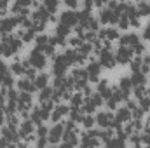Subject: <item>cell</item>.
I'll return each instance as SVG.
<instances>
[{"label": "cell", "mask_w": 150, "mask_h": 148, "mask_svg": "<svg viewBox=\"0 0 150 148\" xmlns=\"http://www.w3.org/2000/svg\"><path fill=\"white\" fill-rule=\"evenodd\" d=\"M30 65L35 68V70H42V68H45V65H47V58H45V54L40 51V49H33L32 52H30Z\"/></svg>", "instance_id": "obj_1"}, {"label": "cell", "mask_w": 150, "mask_h": 148, "mask_svg": "<svg viewBox=\"0 0 150 148\" xmlns=\"http://www.w3.org/2000/svg\"><path fill=\"white\" fill-rule=\"evenodd\" d=\"M63 132H65V125L59 124V122H54V125H52V127L49 129V132H47V141H49L51 145L59 143L61 138H63Z\"/></svg>", "instance_id": "obj_2"}, {"label": "cell", "mask_w": 150, "mask_h": 148, "mask_svg": "<svg viewBox=\"0 0 150 148\" xmlns=\"http://www.w3.org/2000/svg\"><path fill=\"white\" fill-rule=\"evenodd\" d=\"M133 54H134V52H133V47L120 45V47L117 49V52H115V61L120 63V65H127V63H131Z\"/></svg>", "instance_id": "obj_3"}, {"label": "cell", "mask_w": 150, "mask_h": 148, "mask_svg": "<svg viewBox=\"0 0 150 148\" xmlns=\"http://www.w3.org/2000/svg\"><path fill=\"white\" fill-rule=\"evenodd\" d=\"M68 66H70V63H68V59L65 58V54L54 56V65H52V72H54V75H65L67 70H68Z\"/></svg>", "instance_id": "obj_4"}, {"label": "cell", "mask_w": 150, "mask_h": 148, "mask_svg": "<svg viewBox=\"0 0 150 148\" xmlns=\"http://www.w3.org/2000/svg\"><path fill=\"white\" fill-rule=\"evenodd\" d=\"M33 105V98H32V92H25V91H19V98H18V111H26L32 108Z\"/></svg>", "instance_id": "obj_5"}, {"label": "cell", "mask_w": 150, "mask_h": 148, "mask_svg": "<svg viewBox=\"0 0 150 148\" xmlns=\"http://www.w3.org/2000/svg\"><path fill=\"white\" fill-rule=\"evenodd\" d=\"M115 54H113L110 49H101L100 51V65L105 66V68H113L115 66Z\"/></svg>", "instance_id": "obj_6"}, {"label": "cell", "mask_w": 150, "mask_h": 148, "mask_svg": "<svg viewBox=\"0 0 150 148\" xmlns=\"http://www.w3.org/2000/svg\"><path fill=\"white\" fill-rule=\"evenodd\" d=\"M33 131H35V124L32 120H23L19 124V138H25L26 141H32L33 136H30V134H33Z\"/></svg>", "instance_id": "obj_7"}, {"label": "cell", "mask_w": 150, "mask_h": 148, "mask_svg": "<svg viewBox=\"0 0 150 148\" xmlns=\"http://www.w3.org/2000/svg\"><path fill=\"white\" fill-rule=\"evenodd\" d=\"M18 25H19V16L4 18V19H0V32H2V33H11Z\"/></svg>", "instance_id": "obj_8"}, {"label": "cell", "mask_w": 150, "mask_h": 148, "mask_svg": "<svg viewBox=\"0 0 150 148\" xmlns=\"http://www.w3.org/2000/svg\"><path fill=\"white\" fill-rule=\"evenodd\" d=\"M119 18L120 16H117L112 9H108V7L107 9H101V12H100V21L103 25H117Z\"/></svg>", "instance_id": "obj_9"}, {"label": "cell", "mask_w": 150, "mask_h": 148, "mask_svg": "<svg viewBox=\"0 0 150 148\" xmlns=\"http://www.w3.org/2000/svg\"><path fill=\"white\" fill-rule=\"evenodd\" d=\"M59 23L68 25V26H75V25H79V12H75V11H72V9L61 12V16H59Z\"/></svg>", "instance_id": "obj_10"}, {"label": "cell", "mask_w": 150, "mask_h": 148, "mask_svg": "<svg viewBox=\"0 0 150 148\" xmlns=\"http://www.w3.org/2000/svg\"><path fill=\"white\" fill-rule=\"evenodd\" d=\"M101 65L100 63H96V61H91L87 66H86V72L89 75V80L91 82H98L100 80V72H101Z\"/></svg>", "instance_id": "obj_11"}, {"label": "cell", "mask_w": 150, "mask_h": 148, "mask_svg": "<svg viewBox=\"0 0 150 148\" xmlns=\"http://www.w3.org/2000/svg\"><path fill=\"white\" fill-rule=\"evenodd\" d=\"M51 18H52V14H51L45 7H37V9L32 12V21H42V23H47Z\"/></svg>", "instance_id": "obj_12"}, {"label": "cell", "mask_w": 150, "mask_h": 148, "mask_svg": "<svg viewBox=\"0 0 150 148\" xmlns=\"http://www.w3.org/2000/svg\"><path fill=\"white\" fill-rule=\"evenodd\" d=\"M98 38L101 40H117L119 38V30L117 28H103V30H98Z\"/></svg>", "instance_id": "obj_13"}, {"label": "cell", "mask_w": 150, "mask_h": 148, "mask_svg": "<svg viewBox=\"0 0 150 148\" xmlns=\"http://www.w3.org/2000/svg\"><path fill=\"white\" fill-rule=\"evenodd\" d=\"M112 120H113V115L110 111H100L96 115V124L101 125V127H105V129L112 125Z\"/></svg>", "instance_id": "obj_14"}, {"label": "cell", "mask_w": 150, "mask_h": 148, "mask_svg": "<svg viewBox=\"0 0 150 148\" xmlns=\"http://www.w3.org/2000/svg\"><path fill=\"white\" fill-rule=\"evenodd\" d=\"M68 113H70V108H68V106L58 105V106H54V110L51 111V120H52V122H59L61 117H65V115H68Z\"/></svg>", "instance_id": "obj_15"}, {"label": "cell", "mask_w": 150, "mask_h": 148, "mask_svg": "<svg viewBox=\"0 0 150 148\" xmlns=\"http://www.w3.org/2000/svg\"><path fill=\"white\" fill-rule=\"evenodd\" d=\"M65 58L68 59L70 65H79V63H84V61H86V59L79 54L77 49H67V51H65Z\"/></svg>", "instance_id": "obj_16"}, {"label": "cell", "mask_w": 150, "mask_h": 148, "mask_svg": "<svg viewBox=\"0 0 150 148\" xmlns=\"http://www.w3.org/2000/svg\"><path fill=\"white\" fill-rule=\"evenodd\" d=\"M18 89H19V91H25V92H33L37 87H35L33 80L26 77V78H19V80H18Z\"/></svg>", "instance_id": "obj_17"}, {"label": "cell", "mask_w": 150, "mask_h": 148, "mask_svg": "<svg viewBox=\"0 0 150 148\" xmlns=\"http://www.w3.org/2000/svg\"><path fill=\"white\" fill-rule=\"evenodd\" d=\"M119 42H120V45H127V47H133L134 44H138V42H140V37H138L136 33H126V35L119 37Z\"/></svg>", "instance_id": "obj_18"}, {"label": "cell", "mask_w": 150, "mask_h": 148, "mask_svg": "<svg viewBox=\"0 0 150 148\" xmlns=\"http://www.w3.org/2000/svg\"><path fill=\"white\" fill-rule=\"evenodd\" d=\"M77 134H79V131H65V132H63V143H65L67 147H75V145L79 143Z\"/></svg>", "instance_id": "obj_19"}, {"label": "cell", "mask_w": 150, "mask_h": 148, "mask_svg": "<svg viewBox=\"0 0 150 148\" xmlns=\"http://www.w3.org/2000/svg\"><path fill=\"white\" fill-rule=\"evenodd\" d=\"M112 87L108 85V82L107 80H98V92L103 96V99H108L110 96H112Z\"/></svg>", "instance_id": "obj_20"}, {"label": "cell", "mask_w": 150, "mask_h": 148, "mask_svg": "<svg viewBox=\"0 0 150 148\" xmlns=\"http://www.w3.org/2000/svg\"><path fill=\"white\" fill-rule=\"evenodd\" d=\"M28 66H32L30 65V61H23V63H19V61H16V63H12L11 65V72L14 75H25L26 72V68Z\"/></svg>", "instance_id": "obj_21"}, {"label": "cell", "mask_w": 150, "mask_h": 148, "mask_svg": "<svg viewBox=\"0 0 150 148\" xmlns=\"http://www.w3.org/2000/svg\"><path fill=\"white\" fill-rule=\"evenodd\" d=\"M117 120L120 122H129L131 120V110L127 106H122V108H117V115H115Z\"/></svg>", "instance_id": "obj_22"}, {"label": "cell", "mask_w": 150, "mask_h": 148, "mask_svg": "<svg viewBox=\"0 0 150 148\" xmlns=\"http://www.w3.org/2000/svg\"><path fill=\"white\" fill-rule=\"evenodd\" d=\"M82 147H98L100 145V140L96 136H89V134H84L82 136V141H80Z\"/></svg>", "instance_id": "obj_23"}, {"label": "cell", "mask_w": 150, "mask_h": 148, "mask_svg": "<svg viewBox=\"0 0 150 148\" xmlns=\"http://www.w3.org/2000/svg\"><path fill=\"white\" fill-rule=\"evenodd\" d=\"M47 82H49V75L47 73H40V75H37V77L33 78V84H35L37 89H44V87H47Z\"/></svg>", "instance_id": "obj_24"}, {"label": "cell", "mask_w": 150, "mask_h": 148, "mask_svg": "<svg viewBox=\"0 0 150 148\" xmlns=\"http://www.w3.org/2000/svg\"><path fill=\"white\" fill-rule=\"evenodd\" d=\"M33 2H35V0H16V4L12 5V12H14V14H18L21 9L33 5Z\"/></svg>", "instance_id": "obj_25"}, {"label": "cell", "mask_w": 150, "mask_h": 148, "mask_svg": "<svg viewBox=\"0 0 150 148\" xmlns=\"http://www.w3.org/2000/svg\"><path fill=\"white\" fill-rule=\"evenodd\" d=\"M52 94H54V87H44V89H40V94H38L40 103L47 101V99H52Z\"/></svg>", "instance_id": "obj_26"}, {"label": "cell", "mask_w": 150, "mask_h": 148, "mask_svg": "<svg viewBox=\"0 0 150 148\" xmlns=\"http://www.w3.org/2000/svg\"><path fill=\"white\" fill-rule=\"evenodd\" d=\"M131 82H133V87L134 85H145V73L143 72H133Z\"/></svg>", "instance_id": "obj_27"}, {"label": "cell", "mask_w": 150, "mask_h": 148, "mask_svg": "<svg viewBox=\"0 0 150 148\" xmlns=\"http://www.w3.org/2000/svg\"><path fill=\"white\" fill-rule=\"evenodd\" d=\"M119 89H122V91H126V92H131V89H133L131 77H122V78L119 80Z\"/></svg>", "instance_id": "obj_28"}, {"label": "cell", "mask_w": 150, "mask_h": 148, "mask_svg": "<svg viewBox=\"0 0 150 148\" xmlns=\"http://www.w3.org/2000/svg\"><path fill=\"white\" fill-rule=\"evenodd\" d=\"M136 11H138L140 18H143V16H150V4H149V2H143V0H140V4H138Z\"/></svg>", "instance_id": "obj_29"}, {"label": "cell", "mask_w": 150, "mask_h": 148, "mask_svg": "<svg viewBox=\"0 0 150 148\" xmlns=\"http://www.w3.org/2000/svg\"><path fill=\"white\" fill-rule=\"evenodd\" d=\"M82 103H84V94H80V92L72 94V98H70V105H72V108H80Z\"/></svg>", "instance_id": "obj_30"}, {"label": "cell", "mask_w": 150, "mask_h": 148, "mask_svg": "<svg viewBox=\"0 0 150 148\" xmlns=\"http://www.w3.org/2000/svg\"><path fill=\"white\" fill-rule=\"evenodd\" d=\"M70 32H72V26H68V25L59 23V25L56 26V35H59V37H68Z\"/></svg>", "instance_id": "obj_31"}, {"label": "cell", "mask_w": 150, "mask_h": 148, "mask_svg": "<svg viewBox=\"0 0 150 148\" xmlns=\"http://www.w3.org/2000/svg\"><path fill=\"white\" fill-rule=\"evenodd\" d=\"M30 120H32L35 125H38V124H42V122H44V118H42V115H40V106H35V108L32 110Z\"/></svg>", "instance_id": "obj_32"}, {"label": "cell", "mask_w": 150, "mask_h": 148, "mask_svg": "<svg viewBox=\"0 0 150 148\" xmlns=\"http://www.w3.org/2000/svg\"><path fill=\"white\" fill-rule=\"evenodd\" d=\"M72 77H74V80H89V75L84 68H75Z\"/></svg>", "instance_id": "obj_33"}, {"label": "cell", "mask_w": 150, "mask_h": 148, "mask_svg": "<svg viewBox=\"0 0 150 148\" xmlns=\"http://www.w3.org/2000/svg\"><path fill=\"white\" fill-rule=\"evenodd\" d=\"M98 138H100V140H101V141L107 145V143H108V141L113 138V131L110 129V127H107V131H101V132H98Z\"/></svg>", "instance_id": "obj_34"}, {"label": "cell", "mask_w": 150, "mask_h": 148, "mask_svg": "<svg viewBox=\"0 0 150 148\" xmlns=\"http://www.w3.org/2000/svg\"><path fill=\"white\" fill-rule=\"evenodd\" d=\"M58 5H59V0H44V7L52 14L58 11Z\"/></svg>", "instance_id": "obj_35"}, {"label": "cell", "mask_w": 150, "mask_h": 148, "mask_svg": "<svg viewBox=\"0 0 150 148\" xmlns=\"http://www.w3.org/2000/svg\"><path fill=\"white\" fill-rule=\"evenodd\" d=\"M80 108H82L84 113H93V111L96 110V105L87 98V99H84V103H82V106H80Z\"/></svg>", "instance_id": "obj_36"}, {"label": "cell", "mask_w": 150, "mask_h": 148, "mask_svg": "<svg viewBox=\"0 0 150 148\" xmlns=\"http://www.w3.org/2000/svg\"><path fill=\"white\" fill-rule=\"evenodd\" d=\"M131 25H129V18L126 16V14H122L120 18H119V21H117V28H120V30H127Z\"/></svg>", "instance_id": "obj_37"}, {"label": "cell", "mask_w": 150, "mask_h": 148, "mask_svg": "<svg viewBox=\"0 0 150 148\" xmlns=\"http://www.w3.org/2000/svg\"><path fill=\"white\" fill-rule=\"evenodd\" d=\"M82 124H84V127H87V129H91L94 124H96V118L91 115V113H86L84 115V118H82Z\"/></svg>", "instance_id": "obj_38"}, {"label": "cell", "mask_w": 150, "mask_h": 148, "mask_svg": "<svg viewBox=\"0 0 150 148\" xmlns=\"http://www.w3.org/2000/svg\"><path fill=\"white\" fill-rule=\"evenodd\" d=\"M87 98H89V99H91V101L96 105V108L103 105V96H101L100 92H93V94H91V96H87Z\"/></svg>", "instance_id": "obj_39"}, {"label": "cell", "mask_w": 150, "mask_h": 148, "mask_svg": "<svg viewBox=\"0 0 150 148\" xmlns=\"http://www.w3.org/2000/svg\"><path fill=\"white\" fill-rule=\"evenodd\" d=\"M40 51H42L45 56H52V54H54V51H56V45L49 42V44H45L44 47H40Z\"/></svg>", "instance_id": "obj_40"}, {"label": "cell", "mask_w": 150, "mask_h": 148, "mask_svg": "<svg viewBox=\"0 0 150 148\" xmlns=\"http://www.w3.org/2000/svg\"><path fill=\"white\" fill-rule=\"evenodd\" d=\"M35 44H37V47L40 49V47H44L45 44H49V37H47V35H44V33H40V35L35 37Z\"/></svg>", "instance_id": "obj_41"}, {"label": "cell", "mask_w": 150, "mask_h": 148, "mask_svg": "<svg viewBox=\"0 0 150 148\" xmlns=\"http://www.w3.org/2000/svg\"><path fill=\"white\" fill-rule=\"evenodd\" d=\"M133 89H134V98H136V99H140V98H143V96L147 94L145 85H134Z\"/></svg>", "instance_id": "obj_42"}, {"label": "cell", "mask_w": 150, "mask_h": 148, "mask_svg": "<svg viewBox=\"0 0 150 148\" xmlns=\"http://www.w3.org/2000/svg\"><path fill=\"white\" fill-rule=\"evenodd\" d=\"M138 106H140L143 111H149L150 110V98H147V96L140 98V105H138Z\"/></svg>", "instance_id": "obj_43"}, {"label": "cell", "mask_w": 150, "mask_h": 148, "mask_svg": "<svg viewBox=\"0 0 150 148\" xmlns=\"http://www.w3.org/2000/svg\"><path fill=\"white\" fill-rule=\"evenodd\" d=\"M68 42H70V45H72V47H75V49H77V47H80V45L84 44V40H82V37H80V35H77V37H70V40H68Z\"/></svg>", "instance_id": "obj_44"}, {"label": "cell", "mask_w": 150, "mask_h": 148, "mask_svg": "<svg viewBox=\"0 0 150 148\" xmlns=\"http://www.w3.org/2000/svg\"><path fill=\"white\" fill-rule=\"evenodd\" d=\"M18 124H19V120H18V117L12 113V115H7V125H11V127H18Z\"/></svg>", "instance_id": "obj_45"}, {"label": "cell", "mask_w": 150, "mask_h": 148, "mask_svg": "<svg viewBox=\"0 0 150 148\" xmlns=\"http://www.w3.org/2000/svg\"><path fill=\"white\" fill-rule=\"evenodd\" d=\"M124 145H126V140H120V138H117V140H110V141L107 143V147H113V148L124 147Z\"/></svg>", "instance_id": "obj_46"}, {"label": "cell", "mask_w": 150, "mask_h": 148, "mask_svg": "<svg viewBox=\"0 0 150 148\" xmlns=\"http://www.w3.org/2000/svg\"><path fill=\"white\" fill-rule=\"evenodd\" d=\"M47 127L44 125V124H38V127H37V136L38 138H47Z\"/></svg>", "instance_id": "obj_47"}, {"label": "cell", "mask_w": 150, "mask_h": 148, "mask_svg": "<svg viewBox=\"0 0 150 148\" xmlns=\"http://www.w3.org/2000/svg\"><path fill=\"white\" fill-rule=\"evenodd\" d=\"M133 52H134V54H143V52H145V45H143L142 42L134 44V45H133Z\"/></svg>", "instance_id": "obj_48"}, {"label": "cell", "mask_w": 150, "mask_h": 148, "mask_svg": "<svg viewBox=\"0 0 150 148\" xmlns=\"http://www.w3.org/2000/svg\"><path fill=\"white\" fill-rule=\"evenodd\" d=\"M140 68H142V59L140 58H136L134 61H131V70L133 72H140Z\"/></svg>", "instance_id": "obj_49"}, {"label": "cell", "mask_w": 150, "mask_h": 148, "mask_svg": "<svg viewBox=\"0 0 150 148\" xmlns=\"http://www.w3.org/2000/svg\"><path fill=\"white\" fill-rule=\"evenodd\" d=\"M25 75H26L28 78H32V80H33V78L37 77V70H35L33 66H28V68H26V72H25Z\"/></svg>", "instance_id": "obj_50"}, {"label": "cell", "mask_w": 150, "mask_h": 148, "mask_svg": "<svg viewBox=\"0 0 150 148\" xmlns=\"http://www.w3.org/2000/svg\"><path fill=\"white\" fill-rule=\"evenodd\" d=\"M63 125H65V131H77V127H75V122L72 120V118H70L67 124H63Z\"/></svg>", "instance_id": "obj_51"}, {"label": "cell", "mask_w": 150, "mask_h": 148, "mask_svg": "<svg viewBox=\"0 0 150 148\" xmlns=\"http://www.w3.org/2000/svg\"><path fill=\"white\" fill-rule=\"evenodd\" d=\"M65 4H67L70 9H75V7H77V4H79V0H65Z\"/></svg>", "instance_id": "obj_52"}, {"label": "cell", "mask_w": 150, "mask_h": 148, "mask_svg": "<svg viewBox=\"0 0 150 148\" xmlns=\"http://www.w3.org/2000/svg\"><path fill=\"white\" fill-rule=\"evenodd\" d=\"M142 143H145V145H149L150 147V134H142Z\"/></svg>", "instance_id": "obj_53"}, {"label": "cell", "mask_w": 150, "mask_h": 148, "mask_svg": "<svg viewBox=\"0 0 150 148\" xmlns=\"http://www.w3.org/2000/svg\"><path fill=\"white\" fill-rule=\"evenodd\" d=\"M5 117H7V115H5V110H4V106L0 105V125L4 124V120H5Z\"/></svg>", "instance_id": "obj_54"}, {"label": "cell", "mask_w": 150, "mask_h": 148, "mask_svg": "<svg viewBox=\"0 0 150 148\" xmlns=\"http://www.w3.org/2000/svg\"><path fill=\"white\" fill-rule=\"evenodd\" d=\"M9 145H11V141H9L7 138L2 136V138H0V147H9Z\"/></svg>", "instance_id": "obj_55"}, {"label": "cell", "mask_w": 150, "mask_h": 148, "mask_svg": "<svg viewBox=\"0 0 150 148\" xmlns=\"http://www.w3.org/2000/svg\"><path fill=\"white\" fill-rule=\"evenodd\" d=\"M105 4H108V0H94V5L96 7H103Z\"/></svg>", "instance_id": "obj_56"}, {"label": "cell", "mask_w": 150, "mask_h": 148, "mask_svg": "<svg viewBox=\"0 0 150 148\" xmlns=\"http://www.w3.org/2000/svg\"><path fill=\"white\" fill-rule=\"evenodd\" d=\"M126 106H127V108H129V110L133 111V110H134V108H136V106H138V105H136V103H134V101H129V99H127V105H126Z\"/></svg>", "instance_id": "obj_57"}, {"label": "cell", "mask_w": 150, "mask_h": 148, "mask_svg": "<svg viewBox=\"0 0 150 148\" xmlns=\"http://www.w3.org/2000/svg\"><path fill=\"white\" fill-rule=\"evenodd\" d=\"M47 143H49V141H47V138H40V140L37 141L38 147H44V145H47Z\"/></svg>", "instance_id": "obj_58"}, {"label": "cell", "mask_w": 150, "mask_h": 148, "mask_svg": "<svg viewBox=\"0 0 150 148\" xmlns=\"http://www.w3.org/2000/svg\"><path fill=\"white\" fill-rule=\"evenodd\" d=\"M5 70H7V68H5V63L0 59V72H5Z\"/></svg>", "instance_id": "obj_59"}, {"label": "cell", "mask_w": 150, "mask_h": 148, "mask_svg": "<svg viewBox=\"0 0 150 148\" xmlns=\"http://www.w3.org/2000/svg\"><path fill=\"white\" fill-rule=\"evenodd\" d=\"M143 131H145V132H147V134H150V124H147V125H145V127H143Z\"/></svg>", "instance_id": "obj_60"}, {"label": "cell", "mask_w": 150, "mask_h": 148, "mask_svg": "<svg viewBox=\"0 0 150 148\" xmlns=\"http://www.w3.org/2000/svg\"><path fill=\"white\" fill-rule=\"evenodd\" d=\"M147 94H150V87H149V89H147Z\"/></svg>", "instance_id": "obj_61"}, {"label": "cell", "mask_w": 150, "mask_h": 148, "mask_svg": "<svg viewBox=\"0 0 150 148\" xmlns=\"http://www.w3.org/2000/svg\"><path fill=\"white\" fill-rule=\"evenodd\" d=\"M93 2H94V0H93Z\"/></svg>", "instance_id": "obj_62"}]
</instances>
